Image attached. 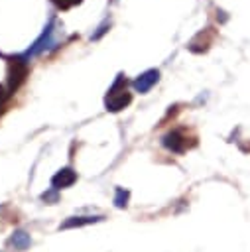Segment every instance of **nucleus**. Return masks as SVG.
I'll use <instances>...</instances> for the list:
<instances>
[{"label":"nucleus","mask_w":250,"mask_h":252,"mask_svg":"<svg viewBox=\"0 0 250 252\" xmlns=\"http://www.w3.org/2000/svg\"><path fill=\"white\" fill-rule=\"evenodd\" d=\"M126 81L122 75H118V79L114 81V85L108 89V94L104 98V106L108 112H120L122 108H126L132 102V93H128L124 89Z\"/></svg>","instance_id":"f257e3e1"},{"label":"nucleus","mask_w":250,"mask_h":252,"mask_svg":"<svg viewBox=\"0 0 250 252\" xmlns=\"http://www.w3.org/2000/svg\"><path fill=\"white\" fill-rule=\"evenodd\" d=\"M28 57L26 55H16L10 59V67H8V81H6V91L10 94H14L26 81L28 77Z\"/></svg>","instance_id":"f03ea898"},{"label":"nucleus","mask_w":250,"mask_h":252,"mask_svg":"<svg viewBox=\"0 0 250 252\" xmlns=\"http://www.w3.org/2000/svg\"><path fill=\"white\" fill-rule=\"evenodd\" d=\"M53 22H49L45 28H43V32L39 33V37L30 45V49L24 53L28 59L30 57H33V55H39V53H43L45 49H49L51 45H53Z\"/></svg>","instance_id":"7ed1b4c3"},{"label":"nucleus","mask_w":250,"mask_h":252,"mask_svg":"<svg viewBox=\"0 0 250 252\" xmlns=\"http://www.w3.org/2000/svg\"><path fill=\"white\" fill-rule=\"evenodd\" d=\"M161 146L165 148V150H169L171 154H183L185 152V148H187V144H185V136H183V132L181 130H169L167 134H163V138H161Z\"/></svg>","instance_id":"20e7f679"},{"label":"nucleus","mask_w":250,"mask_h":252,"mask_svg":"<svg viewBox=\"0 0 250 252\" xmlns=\"http://www.w3.org/2000/svg\"><path fill=\"white\" fill-rule=\"evenodd\" d=\"M157 81H159V71H157V69H148V71H144L142 75H138V77L132 81V87H134L136 93L146 94Z\"/></svg>","instance_id":"39448f33"},{"label":"nucleus","mask_w":250,"mask_h":252,"mask_svg":"<svg viewBox=\"0 0 250 252\" xmlns=\"http://www.w3.org/2000/svg\"><path fill=\"white\" fill-rule=\"evenodd\" d=\"M77 181V171L73 167H61L59 171H55V175L51 177V185L53 189H67Z\"/></svg>","instance_id":"423d86ee"},{"label":"nucleus","mask_w":250,"mask_h":252,"mask_svg":"<svg viewBox=\"0 0 250 252\" xmlns=\"http://www.w3.org/2000/svg\"><path fill=\"white\" fill-rule=\"evenodd\" d=\"M100 220H102L100 215H79V217H69L67 220H63L59 228H63V230H67V228H79V226L94 224V222H100Z\"/></svg>","instance_id":"0eeeda50"},{"label":"nucleus","mask_w":250,"mask_h":252,"mask_svg":"<svg viewBox=\"0 0 250 252\" xmlns=\"http://www.w3.org/2000/svg\"><path fill=\"white\" fill-rule=\"evenodd\" d=\"M10 246H14L16 250H26L30 244H31V238L26 230H14L12 236H10Z\"/></svg>","instance_id":"6e6552de"},{"label":"nucleus","mask_w":250,"mask_h":252,"mask_svg":"<svg viewBox=\"0 0 250 252\" xmlns=\"http://www.w3.org/2000/svg\"><path fill=\"white\" fill-rule=\"evenodd\" d=\"M128 199H130V191H126L122 187H116V191H114V205L118 209H124L128 205Z\"/></svg>","instance_id":"1a4fd4ad"},{"label":"nucleus","mask_w":250,"mask_h":252,"mask_svg":"<svg viewBox=\"0 0 250 252\" xmlns=\"http://www.w3.org/2000/svg\"><path fill=\"white\" fill-rule=\"evenodd\" d=\"M41 199H43L45 203H47V201H51V203H53V201H57V189H53V187H51L47 193H41Z\"/></svg>","instance_id":"9d476101"},{"label":"nucleus","mask_w":250,"mask_h":252,"mask_svg":"<svg viewBox=\"0 0 250 252\" xmlns=\"http://www.w3.org/2000/svg\"><path fill=\"white\" fill-rule=\"evenodd\" d=\"M59 8H69V6H75V4H81L83 0H53Z\"/></svg>","instance_id":"9b49d317"},{"label":"nucleus","mask_w":250,"mask_h":252,"mask_svg":"<svg viewBox=\"0 0 250 252\" xmlns=\"http://www.w3.org/2000/svg\"><path fill=\"white\" fill-rule=\"evenodd\" d=\"M8 96H10V93L0 85V112H2V108H4V104H6V100H8Z\"/></svg>","instance_id":"f8f14e48"},{"label":"nucleus","mask_w":250,"mask_h":252,"mask_svg":"<svg viewBox=\"0 0 250 252\" xmlns=\"http://www.w3.org/2000/svg\"><path fill=\"white\" fill-rule=\"evenodd\" d=\"M108 28H110V24H102V26H100V28H98V32H96V33H93V35H91V39H98V37H100V35H102V33H104V32H106V30H108Z\"/></svg>","instance_id":"ddd939ff"},{"label":"nucleus","mask_w":250,"mask_h":252,"mask_svg":"<svg viewBox=\"0 0 250 252\" xmlns=\"http://www.w3.org/2000/svg\"><path fill=\"white\" fill-rule=\"evenodd\" d=\"M0 57H2V53H0Z\"/></svg>","instance_id":"4468645a"}]
</instances>
